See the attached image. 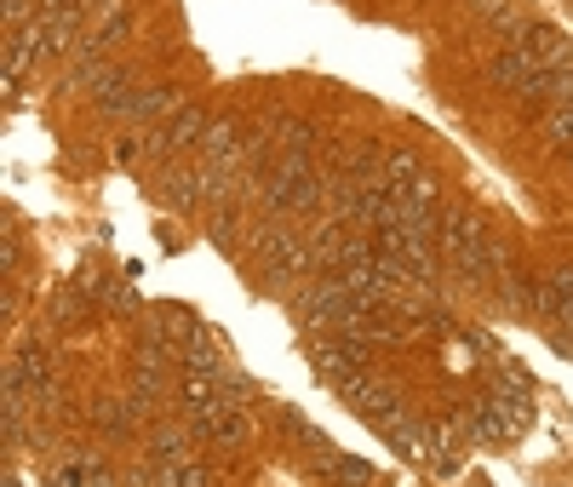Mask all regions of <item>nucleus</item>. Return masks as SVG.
Wrapping results in <instances>:
<instances>
[{"mask_svg":"<svg viewBox=\"0 0 573 487\" xmlns=\"http://www.w3.org/2000/svg\"><path fill=\"white\" fill-rule=\"evenodd\" d=\"M470 7H477V12H482V18H488V23L499 29L504 41H516L522 29H528V12L516 7V0H470Z\"/></svg>","mask_w":573,"mask_h":487,"instance_id":"nucleus-13","label":"nucleus"},{"mask_svg":"<svg viewBox=\"0 0 573 487\" xmlns=\"http://www.w3.org/2000/svg\"><path fill=\"white\" fill-rule=\"evenodd\" d=\"M332 390H339V396L356 407V413H367V418H374V425H379V418L385 413H396L401 407V396H396V390L374 373V367H361V373H350V379H339V384H332Z\"/></svg>","mask_w":573,"mask_h":487,"instance_id":"nucleus-6","label":"nucleus"},{"mask_svg":"<svg viewBox=\"0 0 573 487\" xmlns=\"http://www.w3.org/2000/svg\"><path fill=\"white\" fill-rule=\"evenodd\" d=\"M184 425H190L201 442H218V447H242V442L253 436V418L242 413V402H213V407L190 413Z\"/></svg>","mask_w":573,"mask_h":487,"instance_id":"nucleus-4","label":"nucleus"},{"mask_svg":"<svg viewBox=\"0 0 573 487\" xmlns=\"http://www.w3.org/2000/svg\"><path fill=\"white\" fill-rule=\"evenodd\" d=\"M488 407L499 413V425H504V442H516V436H528V425H533V402H528V390H493L488 396Z\"/></svg>","mask_w":573,"mask_h":487,"instance_id":"nucleus-10","label":"nucleus"},{"mask_svg":"<svg viewBox=\"0 0 573 487\" xmlns=\"http://www.w3.org/2000/svg\"><path fill=\"white\" fill-rule=\"evenodd\" d=\"M436 247L453 258V270L464 281H499V270H504L499 241L477 224V213H464V207H448L442 218H436Z\"/></svg>","mask_w":573,"mask_h":487,"instance_id":"nucleus-1","label":"nucleus"},{"mask_svg":"<svg viewBox=\"0 0 573 487\" xmlns=\"http://www.w3.org/2000/svg\"><path fill=\"white\" fill-rule=\"evenodd\" d=\"M316 470H321V476H339V481H374V465L356 459V453H339V447H327Z\"/></svg>","mask_w":573,"mask_h":487,"instance_id":"nucleus-15","label":"nucleus"},{"mask_svg":"<svg viewBox=\"0 0 573 487\" xmlns=\"http://www.w3.org/2000/svg\"><path fill=\"white\" fill-rule=\"evenodd\" d=\"M310 362H316V373H321L327 384H339V379H350V373H361L367 362H374V350H367V339L332 333V339H316Z\"/></svg>","mask_w":573,"mask_h":487,"instance_id":"nucleus-5","label":"nucleus"},{"mask_svg":"<svg viewBox=\"0 0 573 487\" xmlns=\"http://www.w3.org/2000/svg\"><path fill=\"white\" fill-rule=\"evenodd\" d=\"M52 481H58V487H70V481H75V487H81V481L104 487V481H110V470L98 465V459H86V453H81V459H63V465H52Z\"/></svg>","mask_w":573,"mask_h":487,"instance_id":"nucleus-16","label":"nucleus"},{"mask_svg":"<svg viewBox=\"0 0 573 487\" xmlns=\"http://www.w3.org/2000/svg\"><path fill=\"white\" fill-rule=\"evenodd\" d=\"M379 178H385L390 189H408L413 178H424V167H419V155H413V149H390V155H385V167H379Z\"/></svg>","mask_w":573,"mask_h":487,"instance_id":"nucleus-17","label":"nucleus"},{"mask_svg":"<svg viewBox=\"0 0 573 487\" xmlns=\"http://www.w3.org/2000/svg\"><path fill=\"white\" fill-rule=\"evenodd\" d=\"M282 436H293V442H305V447L316 453V459H321V453L332 447V442H327V436H321V431H316V425H310V418L298 413V407H282Z\"/></svg>","mask_w":573,"mask_h":487,"instance_id":"nucleus-19","label":"nucleus"},{"mask_svg":"<svg viewBox=\"0 0 573 487\" xmlns=\"http://www.w3.org/2000/svg\"><path fill=\"white\" fill-rule=\"evenodd\" d=\"M86 299H92V292L75 281L70 292H58V299H52V321H58V328L63 333H70V328H81V321H86Z\"/></svg>","mask_w":573,"mask_h":487,"instance_id":"nucleus-18","label":"nucleus"},{"mask_svg":"<svg viewBox=\"0 0 573 487\" xmlns=\"http://www.w3.org/2000/svg\"><path fill=\"white\" fill-rule=\"evenodd\" d=\"M190 425H155L150 431V459L155 465H178V459H190Z\"/></svg>","mask_w":573,"mask_h":487,"instance_id":"nucleus-12","label":"nucleus"},{"mask_svg":"<svg viewBox=\"0 0 573 487\" xmlns=\"http://www.w3.org/2000/svg\"><path fill=\"white\" fill-rule=\"evenodd\" d=\"M488 75L504 86V92H516V97H528V86H533V75H539V63L516 46V52H499L493 63H488Z\"/></svg>","mask_w":573,"mask_h":487,"instance_id":"nucleus-11","label":"nucleus"},{"mask_svg":"<svg viewBox=\"0 0 573 487\" xmlns=\"http://www.w3.org/2000/svg\"><path fill=\"white\" fill-rule=\"evenodd\" d=\"M132 418H139V407H132V402H98V407H92L98 436H115V442L132 436Z\"/></svg>","mask_w":573,"mask_h":487,"instance_id":"nucleus-14","label":"nucleus"},{"mask_svg":"<svg viewBox=\"0 0 573 487\" xmlns=\"http://www.w3.org/2000/svg\"><path fill=\"white\" fill-rule=\"evenodd\" d=\"M41 7H81V0H41Z\"/></svg>","mask_w":573,"mask_h":487,"instance_id":"nucleus-21","label":"nucleus"},{"mask_svg":"<svg viewBox=\"0 0 573 487\" xmlns=\"http://www.w3.org/2000/svg\"><path fill=\"white\" fill-rule=\"evenodd\" d=\"M155 195H161V207H173V213H195L207 201V167H166Z\"/></svg>","mask_w":573,"mask_h":487,"instance_id":"nucleus-8","label":"nucleus"},{"mask_svg":"<svg viewBox=\"0 0 573 487\" xmlns=\"http://www.w3.org/2000/svg\"><path fill=\"white\" fill-rule=\"evenodd\" d=\"M258 195H264V207H269V213L293 218V213H310V207L321 201V195H327V178L310 167V155H282L276 167L264 173Z\"/></svg>","mask_w":573,"mask_h":487,"instance_id":"nucleus-2","label":"nucleus"},{"mask_svg":"<svg viewBox=\"0 0 573 487\" xmlns=\"http://www.w3.org/2000/svg\"><path fill=\"white\" fill-rule=\"evenodd\" d=\"M253 252L264 258V270L276 281H293V276H316V258H310V236H298V224H287L282 213L264 218L253 230Z\"/></svg>","mask_w":573,"mask_h":487,"instance_id":"nucleus-3","label":"nucleus"},{"mask_svg":"<svg viewBox=\"0 0 573 487\" xmlns=\"http://www.w3.org/2000/svg\"><path fill=\"white\" fill-rule=\"evenodd\" d=\"M213 241L235 252V207H213Z\"/></svg>","mask_w":573,"mask_h":487,"instance_id":"nucleus-20","label":"nucleus"},{"mask_svg":"<svg viewBox=\"0 0 573 487\" xmlns=\"http://www.w3.org/2000/svg\"><path fill=\"white\" fill-rule=\"evenodd\" d=\"M242 149H247L242 121L235 115L207 121V133H201V160H207V167H242Z\"/></svg>","mask_w":573,"mask_h":487,"instance_id":"nucleus-7","label":"nucleus"},{"mask_svg":"<svg viewBox=\"0 0 573 487\" xmlns=\"http://www.w3.org/2000/svg\"><path fill=\"white\" fill-rule=\"evenodd\" d=\"M516 46L539 63V70H567V63H573V41L562 35V29H551V23H528L516 35Z\"/></svg>","mask_w":573,"mask_h":487,"instance_id":"nucleus-9","label":"nucleus"}]
</instances>
